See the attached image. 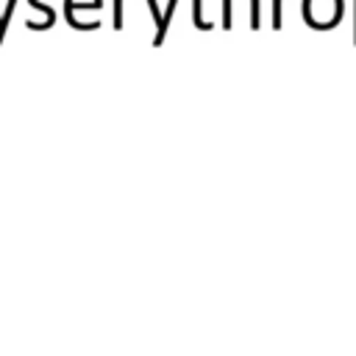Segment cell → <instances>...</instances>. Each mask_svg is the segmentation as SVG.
Masks as SVG:
<instances>
[{
    "mask_svg": "<svg viewBox=\"0 0 356 356\" xmlns=\"http://www.w3.org/2000/svg\"><path fill=\"white\" fill-rule=\"evenodd\" d=\"M14 6H17V0H8L6 11H0V42H3V36H6V28H8V19H11V14H14Z\"/></svg>",
    "mask_w": 356,
    "mask_h": 356,
    "instance_id": "cell-3",
    "label": "cell"
},
{
    "mask_svg": "<svg viewBox=\"0 0 356 356\" xmlns=\"http://www.w3.org/2000/svg\"><path fill=\"white\" fill-rule=\"evenodd\" d=\"M175 6H178V0H170V3H167V8H164V14H161V22L156 25V36H153V47H159V44L164 42V33H167V25H170V19H172V11H175Z\"/></svg>",
    "mask_w": 356,
    "mask_h": 356,
    "instance_id": "cell-2",
    "label": "cell"
},
{
    "mask_svg": "<svg viewBox=\"0 0 356 356\" xmlns=\"http://www.w3.org/2000/svg\"><path fill=\"white\" fill-rule=\"evenodd\" d=\"M309 25L314 28H331L334 19L339 17V0H306L303 6Z\"/></svg>",
    "mask_w": 356,
    "mask_h": 356,
    "instance_id": "cell-1",
    "label": "cell"
},
{
    "mask_svg": "<svg viewBox=\"0 0 356 356\" xmlns=\"http://www.w3.org/2000/svg\"><path fill=\"white\" fill-rule=\"evenodd\" d=\"M192 3H195V11H192L195 28H203V31H206V28H211V22H206V19H203V14H200V0H192Z\"/></svg>",
    "mask_w": 356,
    "mask_h": 356,
    "instance_id": "cell-4",
    "label": "cell"
},
{
    "mask_svg": "<svg viewBox=\"0 0 356 356\" xmlns=\"http://www.w3.org/2000/svg\"><path fill=\"white\" fill-rule=\"evenodd\" d=\"M114 28H122V0H114Z\"/></svg>",
    "mask_w": 356,
    "mask_h": 356,
    "instance_id": "cell-5",
    "label": "cell"
}]
</instances>
